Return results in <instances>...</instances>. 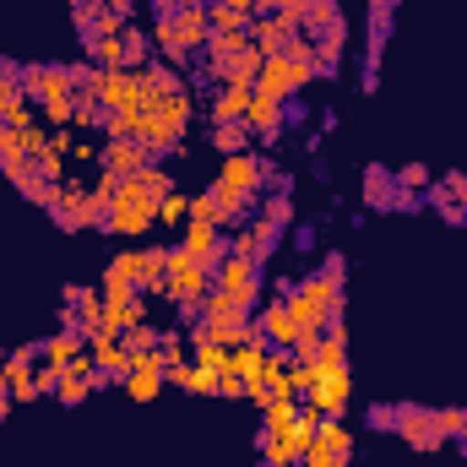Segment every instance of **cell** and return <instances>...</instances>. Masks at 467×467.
<instances>
[{"label":"cell","instance_id":"obj_1","mask_svg":"<svg viewBox=\"0 0 467 467\" xmlns=\"http://www.w3.org/2000/svg\"><path fill=\"white\" fill-rule=\"evenodd\" d=\"M316 77V55L305 49V44H288L283 55H272L266 66H261V77H255V93H266V99H288V93H299L305 82Z\"/></svg>","mask_w":467,"mask_h":467},{"label":"cell","instance_id":"obj_2","mask_svg":"<svg viewBox=\"0 0 467 467\" xmlns=\"http://www.w3.org/2000/svg\"><path fill=\"white\" fill-rule=\"evenodd\" d=\"M158 223V202L147 196V185H141V174H130V180H119L115 202H109V229L115 234H141Z\"/></svg>","mask_w":467,"mask_h":467},{"label":"cell","instance_id":"obj_3","mask_svg":"<svg viewBox=\"0 0 467 467\" xmlns=\"http://www.w3.org/2000/svg\"><path fill=\"white\" fill-rule=\"evenodd\" d=\"M316 408H305L288 430H266V441H261V451H266V462H277V467H294L310 446H316Z\"/></svg>","mask_w":467,"mask_h":467},{"label":"cell","instance_id":"obj_4","mask_svg":"<svg viewBox=\"0 0 467 467\" xmlns=\"http://www.w3.org/2000/svg\"><path fill=\"white\" fill-rule=\"evenodd\" d=\"M207 272H213V266H202L191 250H169L163 294H169V299H180V305H185V299H202V294H207Z\"/></svg>","mask_w":467,"mask_h":467},{"label":"cell","instance_id":"obj_5","mask_svg":"<svg viewBox=\"0 0 467 467\" xmlns=\"http://www.w3.org/2000/svg\"><path fill=\"white\" fill-rule=\"evenodd\" d=\"M218 294H229L239 310H250V305H255L261 277H255V261H250V255H234V250H229V255L218 261Z\"/></svg>","mask_w":467,"mask_h":467},{"label":"cell","instance_id":"obj_6","mask_svg":"<svg viewBox=\"0 0 467 467\" xmlns=\"http://www.w3.org/2000/svg\"><path fill=\"white\" fill-rule=\"evenodd\" d=\"M348 391H353L348 369H332V375H321V380L310 386V408L327 413V419H343V413H348Z\"/></svg>","mask_w":467,"mask_h":467},{"label":"cell","instance_id":"obj_7","mask_svg":"<svg viewBox=\"0 0 467 467\" xmlns=\"http://www.w3.org/2000/svg\"><path fill=\"white\" fill-rule=\"evenodd\" d=\"M391 424H397L419 451H435V446H441V435H446V430H441V413H419V408H402Z\"/></svg>","mask_w":467,"mask_h":467},{"label":"cell","instance_id":"obj_8","mask_svg":"<svg viewBox=\"0 0 467 467\" xmlns=\"http://www.w3.org/2000/svg\"><path fill=\"white\" fill-rule=\"evenodd\" d=\"M180 250H191L202 266H218V261L229 255V244H223L218 223H196V218H191V229H185V244H180Z\"/></svg>","mask_w":467,"mask_h":467},{"label":"cell","instance_id":"obj_9","mask_svg":"<svg viewBox=\"0 0 467 467\" xmlns=\"http://www.w3.org/2000/svg\"><path fill=\"white\" fill-rule=\"evenodd\" d=\"M255 332H261V343H277V348H294V337H299V327H294V316H288L283 299H272V305L261 310Z\"/></svg>","mask_w":467,"mask_h":467},{"label":"cell","instance_id":"obj_10","mask_svg":"<svg viewBox=\"0 0 467 467\" xmlns=\"http://www.w3.org/2000/svg\"><path fill=\"white\" fill-rule=\"evenodd\" d=\"M104 163H109V174L130 180V174H141V169H147V147H141V141H130V136H115V141L104 147Z\"/></svg>","mask_w":467,"mask_h":467},{"label":"cell","instance_id":"obj_11","mask_svg":"<svg viewBox=\"0 0 467 467\" xmlns=\"http://www.w3.org/2000/svg\"><path fill=\"white\" fill-rule=\"evenodd\" d=\"M169 22H174V38H180L185 49H196V44L213 38V22H207L202 5H180V11H169Z\"/></svg>","mask_w":467,"mask_h":467},{"label":"cell","instance_id":"obj_12","mask_svg":"<svg viewBox=\"0 0 467 467\" xmlns=\"http://www.w3.org/2000/svg\"><path fill=\"white\" fill-rule=\"evenodd\" d=\"M234 375H239L244 386H266V348H261V337L234 343Z\"/></svg>","mask_w":467,"mask_h":467},{"label":"cell","instance_id":"obj_13","mask_svg":"<svg viewBox=\"0 0 467 467\" xmlns=\"http://www.w3.org/2000/svg\"><path fill=\"white\" fill-rule=\"evenodd\" d=\"M244 125H250L255 136H277V130H283V104L266 99V93H255L250 109H244Z\"/></svg>","mask_w":467,"mask_h":467},{"label":"cell","instance_id":"obj_14","mask_svg":"<svg viewBox=\"0 0 467 467\" xmlns=\"http://www.w3.org/2000/svg\"><path fill=\"white\" fill-rule=\"evenodd\" d=\"M250 99H255V88L223 82V93H218V104H213V119H218V125H239V119H244V109H250Z\"/></svg>","mask_w":467,"mask_h":467},{"label":"cell","instance_id":"obj_15","mask_svg":"<svg viewBox=\"0 0 467 467\" xmlns=\"http://www.w3.org/2000/svg\"><path fill=\"white\" fill-rule=\"evenodd\" d=\"M316 446L332 457H353V435L343 430V419H316Z\"/></svg>","mask_w":467,"mask_h":467},{"label":"cell","instance_id":"obj_16","mask_svg":"<svg viewBox=\"0 0 467 467\" xmlns=\"http://www.w3.org/2000/svg\"><path fill=\"white\" fill-rule=\"evenodd\" d=\"M0 119L5 125H27V93H22V82H11V77H0Z\"/></svg>","mask_w":467,"mask_h":467},{"label":"cell","instance_id":"obj_17","mask_svg":"<svg viewBox=\"0 0 467 467\" xmlns=\"http://www.w3.org/2000/svg\"><path fill=\"white\" fill-rule=\"evenodd\" d=\"M141 283V250H125L109 261V272H104V288H136Z\"/></svg>","mask_w":467,"mask_h":467},{"label":"cell","instance_id":"obj_18","mask_svg":"<svg viewBox=\"0 0 467 467\" xmlns=\"http://www.w3.org/2000/svg\"><path fill=\"white\" fill-rule=\"evenodd\" d=\"M77 353H82V337H77V327H66L60 337H49V343H44V358H49V364H60V369H66Z\"/></svg>","mask_w":467,"mask_h":467},{"label":"cell","instance_id":"obj_19","mask_svg":"<svg viewBox=\"0 0 467 467\" xmlns=\"http://www.w3.org/2000/svg\"><path fill=\"white\" fill-rule=\"evenodd\" d=\"M158 386H163V375H158V369H130V375H125V391H130L136 402H152V397H158Z\"/></svg>","mask_w":467,"mask_h":467},{"label":"cell","instance_id":"obj_20","mask_svg":"<svg viewBox=\"0 0 467 467\" xmlns=\"http://www.w3.org/2000/svg\"><path fill=\"white\" fill-rule=\"evenodd\" d=\"M261 413H266V430H288V424L299 419V402H294V397H266Z\"/></svg>","mask_w":467,"mask_h":467},{"label":"cell","instance_id":"obj_21","mask_svg":"<svg viewBox=\"0 0 467 467\" xmlns=\"http://www.w3.org/2000/svg\"><path fill=\"white\" fill-rule=\"evenodd\" d=\"M93 60L104 66V71H125V38H93Z\"/></svg>","mask_w":467,"mask_h":467},{"label":"cell","instance_id":"obj_22","mask_svg":"<svg viewBox=\"0 0 467 467\" xmlns=\"http://www.w3.org/2000/svg\"><path fill=\"white\" fill-rule=\"evenodd\" d=\"M213 141H218V152H223V158L250 152V125H244V119H239V125H218V136H213Z\"/></svg>","mask_w":467,"mask_h":467},{"label":"cell","instance_id":"obj_23","mask_svg":"<svg viewBox=\"0 0 467 467\" xmlns=\"http://www.w3.org/2000/svg\"><path fill=\"white\" fill-rule=\"evenodd\" d=\"M185 218H191V196H163V202H158V223L174 229V223H185Z\"/></svg>","mask_w":467,"mask_h":467},{"label":"cell","instance_id":"obj_24","mask_svg":"<svg viewBox=\"0 0 467 467\" xmlns=\"http://www.w3.org/2000/svg\"><path fill=\"white\" fill-rule=\"evenodd\" d=\"M218 386H223V375H218V369H202V364H191V386H185V391H196V397H213Z\"/></svg>","mask_w":467,"mask_h":467},{"label":"cell","instance_id":"obj_25","mask_svg":"<svg viewBox=\"0 0 467 467\" xmlns=\"http://www.w3.org/2000/svg\"><path fill=\"white\" fill-rule=\"evenodd\" d=\"M88 386H93V380H82V375H66V369H60V402H71V408H77V402L88 397Z\"/></svg>","mask_w":467,"mask_h":467},{"label":"cell","instance_id":"obj_26","mask_svg":"<svg viewBox=\"0 0 467 467\" xmlns=\"http://www.w3.org/2000/svg\"><path fill=\"white\" fill-rule=\"evenodd\" d=\"M71 119H77V125H99V119H104L99 99H93V93H77V109H71Z\"/></svg>","mask_w":467,"mask_h":467},{"label":"cell","instance_id":"obj_27","mask_svg":"<svg viewBox=\"0 0 467 467\" xmlns=\"http://www.w3.org/2000/svg\"><path fill=\"white\" fill-rule=\"evenodd\" d=\"M125 348H130V353L158 348V332H152V327H130V332H125Z\"/></svg>","mask_w":467,"mask_h":467},{"label":"cell","instance_id":"obj_28","mask_svg":"<svg viewBox=\"0 0 467 467\" xmlns=\"http://www.w3.org/2000/svg\"><path fill=\"white\" fill-rule=\"evenodd\" d=\"M288 218H294V207H288V191H277V196L266 202V223H277V229H283Z\"/></svg>","mask_w":467,"mask_h":467},{"label":"cell","instance_id":"obj_29","mask_svg":"<svg viewBox=\"0 0 467 467\" xmlns=\"http://www.w3.org/2000/svg\"><path fill=\"white\" fill-rule=\"evenodd\" d=\"M305 467H348V457H332V451L310 446V451H305Z\"/></svg>","mask_w":467,"mask_h":467},{"label":"cell","instance_id":"obj_30","mask_svg":"<svg viewBox=\"0 0 467 467\" xmlns=\"http://www.w3.org/2000/svg\"><path fill=\"white\" fill-rule=\"evenodd\" d=\"M467 202V174H446V185H441V202Z\"/></svg>","mask_w":467,"mask_h":467},{"label":"cell","instance_id":"obj_31","mask_svg":"<svg viewBox=\"0 0 467 467\" xmlns=\"http://www.w3.org/2000/svg\"><path fill=\"white\" fill-rule=\"evenodd\" d=\"M397 185L408 191V185H430V169H419V163H408L402 174H397Z\"/></svg>","mask_w":467,"mask_h":467},{"label":"cell","instance_id":"obj_32","mask_svg":"<svg viewBox=\"0 0 467 467\" xmlns=\"http://www.w3.org/2000/svg\"><path fill=\"white\" fill-rule=\"evenodd\" d=\"M11 413V391H5V380H0V419Z\"/></svg>","mask_w":467,"mask_h":467},{"label":"cell","instance_id":"obj_33","mask_svg":"<svg viewBox=\"0 0 467 467\" xmlns=\"http://www.w3.org/2000/svg\"><path fill=\"white\" fill-rule=\"evenodd\" d=\"M272 5L283 11V0H255V16H261V11H272Z\"/></svg>","mask_w":467,"mask_h":467},{"label":"cell","instance_id":"obj_34","mask_svg":"<svg viewBox=\"0 0 467 467\" xmlns=\"http://www.w3.org/2000/svg\"><path fill=\"white\" fill-rule=\"evenodd\" d=\"M158 5H163V11H169V5H202V0H158Z\"/></svg>","mask_w":467,"mask_h":467},{"label":"cell","instance_id":"obj_35","mask_svg":"<svg viewBox=\"0 0 467 467\" xmlns=\"http://www.w3.org/2000/svg\"><path fill=\"white\" fill-rule=\"evenodd\" d=\"M457 435H462V441H467V413H462V430H457Z\"/></svg>","mask_w":467,"mask_h":467},{"label":"cell","instance_id":"obj_36","mask_svg":"<svg viewBox=\"0 0 467 467\" xmlns=\"http://www.w3.org/2000/svg\"><path fill=\"white\" fill-rule=\"evenodd\" d=\"M261 467H277V462H261Z\"/></svg>","mask_w":467,"mask_h":467}]
</instances>
